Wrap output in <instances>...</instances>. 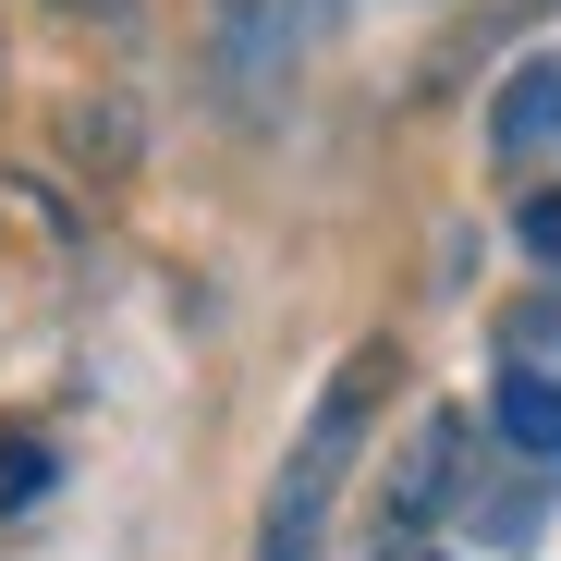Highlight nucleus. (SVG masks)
<instances>
[{
	"label": "nucleus",
	"instance_id": "nucleus-1",
	"mask_svg": "<svg viewBox=\"0 0 561 561\" xmlns=\"http://www.w3.org/2000/svg\"><path fill=\"white\" fill-rule=\"evenodd\" d=\"M379 379H391V342H354V354L330 366V391L306 403L294 451H280V477H268V501H256V549H244V561H318V549H330L342 477H354L366 427H379Z\"/></svg>",
	"mask_w": 561,
	"mask_h": 561
},
{
	"label": "nucleus",
	"instance_id": "nucleus-5",
	"mask_svg": "<svg viewBox=\"0 0 561 561\" xmlns=\"http://www.w3.org/2000/svg\"><path fill=\"white\" fill-rule=\"evenodd\" d=\"M489 427H501V451L537 463V477H561V379H537V366H501V379H489Z\"/></svg>",
	"mask_w": 561,
	"mask_h": 561
},
{
	"label": "nucleus",
	"instance_id": "nucleus-2",
	"mask_svg": "<svg viewBox=\"0 0 561 561\" xmlns=\"http://www.w3.org/2000/svg\"><path fill=\"white\" fill-rule=\"evenodd\" d=\"M306 61V0H208V85L232 123H280Z\"/></svg>",
	"mask_w": 561,
	"mask_h": 561
},
{
	"label": "nucleus",
	"instance_id": "nucleus-7",
	"mask_svg": "<svg viewBox=\"0 0 561 561\" xmlns=\"http://www.w3.org/2000/svg\"><path fill=\"white\" fill-rule=\"evenodd\" d=\"M49 477H61V463H49V439H0V513H25V501H49Z\"/></svg>",
	"mask_w": 561,
	"mask_h": 561
},
{
	"label": "nucleus",
	"instance_id": "nucleus-3",
	"mask_svg": "<svg viewBox=\"0 0 561 561\" xmlns=\"http://www.w3.org/2000/svg\"><path fill=\"white\" fill-rule=\"evenodd\" d=\"M489 159L525 183H561V61H513V85L489 99Z\"/></svg>",
	"mask_w": 561,
	"mask_h": 561
},
{
	"label": "nucleus",
	"instance_id": "nucleus-9",
	"mask_svg": "<svg viewBox=\"0 0 561 561\" xmlns=\"http://www.w3.org/2000/svg\"><path fill=\"white\" fill-rule=\"evenodd\" d=\"M61 25H99V37H135V0H49Z\"/></svg>",
	"mask_w": 561,
	"mask_h": 561
},
{
	"label": "nucleus",
	"instance_id": "nucleus-4",
	"mask_svg": "<svg viewBox=\"0 0 561 561\" xmlns=\"http://www.w3.org/2000/svg\"><path fill=\"white\" fill-rule=\"evenodd\" d=\"M451 477H463V415L439 403V415L415 427V451H403V477H391V501H379V561L427 537V513L451 501Z\"/></svg>",
	"mask_w": 561,
	"mask_h": 561
},
{
	"label": "nucleus",
	"instance_id": "nucleus-6",
	"mask_svg": "<svg viewBox=\"0 0 561 561\" xmlns=\"http://www.w3.org/2000/svg\"><path fill=\"white\" fill-rule=\"evenodd\" d=\"M501 366H537V379H561V280H537L525 306H501Z\"/></svg>",
	"mask_w": 561,
	"mask_h": 561
},
{
	"label": "nucleus",
	"instance_id": "nucleus-8",
	"mask_svg": "<svg viewBox=\"0 0 561 561\" xmlns=\"http://www.w3.org/2000/svg\"><path fill=\"white\" fill-rule=\"evenodd\" d=\"M513 244L561 280V183H537V196H513Z\"/></svg>",
	"mask_w": 561,
	"mask_h": 561
}]
</instances>
